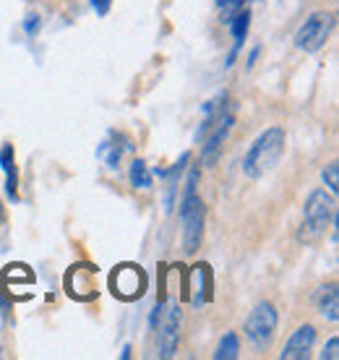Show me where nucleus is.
Here are the masks:
<instances>
[{"label": "nucleus", "instance_id": "f257e3e1", "mask_svg": "<svg viewBox=\"0 0 339 360\" xmlns=\"http://www.w3.org/2000/svg\"><path fill=\"white\" fill-rule=\"evenodd\" d=\"M285 144H287L285 128L279 126L267 128L264 134L256 136V141L250 144L248 154L243 157V172L250 180L264 178L267 172H271L279 165L282 154H285Z\"/></svg>", "mask_w": 339, "mask_h": 360}, {"label": "nucleus", "instance_id": "f03ea898", "mask_svg": "<svg viewBox=\"0 0 339 360\" xmlns=\"http://www.w3.org/2000/svg\"><path fill=\"white\" fill-rule=\"evenodd\" d=\"M334 212H337V198L329 196L326 191H313L311 196L305 198V207H303V230H300V240L305 243H313L319 240L326 227L334 222Z\"/></svg>", "mask_w": 339, "mask_h": 360}, {"label": "nucleus", "instance_id": "7ed1b4c3", "mask_svg": "<svg viewBox=\"0 0 339 360\" xmlns=\"http://www.w3.org/2000/svg\"><path fill=\"white\" fill-rule=\"evenodd\" d=\"M232 128H235V105L232 102H224L219 112L215 115L212 120V128L206 131V136L201 139V160L204 165L209 167H215L219 162V157H222V149L227 144V139H230Z\"/></svg>", "mask_w": 339, "mask_h": 360}, {"label": "nucleus", "instance_id": "20e7f679", "mask_svg": "<svg viewBox=\"0 0 339 360\" xmlns=\"http://www.w3.org/2000/svg\"><path fill=\"white\" fill-rule=\"evenodd\" d=\"M204 217L206 207L196 191H183L180 198V222H183V245L188 253L198 251L204 238Z\"/></svg>", "mask_w": 339, "mask_h": 360}, {"label": "nucleus", "instance_id": "39448f33", "mask_svg": "<svg viewBox=\"0 0 339 360\" xmlns=\"http://www.w3.org/2000/svg\"><path fill=\"white\" fill-rule=\"evenodd\" d=\"M334 24H337V18H334V13H329V11H316V13H311V16L300 24L298 34H295L298 50H303V53H319V50L326 45V39L331 37V32H334Z\"/></svg>", "mask_w": 339, "mask_h": 360}, {"label": "nucleus", "instance_id": "423d86ee", "mask_svg": "<svg viewBox=\"0 0 339 360\" xmlns=\"http://www.w3.org/2000/svg\"><path fill=\"white\" fill-rule=\"evenodd\" d=\"M279 324V314L274 303H259V306L250 311V316L245 319V337L250 340V345L256 350H267L271 340H274V332H277Z\"/></svg>", "mask_w": 339, "mask_h": 360}, {"label": "nucleus", "instance_id": "0eeeda50", "mask_svg": "<svg viewBox=\"0 0 339 360\" xmlns=\"http://www.w3.org/2000/svg\"><path fill=\"white\" fill-rule=\"evenodd\" d=\"M110 288H113L115 297H120L125 303H134L146 292V274L136 264H120L110 274Z\"/></svg>", "mask_w": 339, "mask_h": 360}, {"label": "nucleus", "instance_id": "6e6552de", "mask_svg": "<svg viewBox=\"0 0 339 360\" xmlns=\"http://www.w3.org/2000/svg\"><path fill=\"white\" fill-rule=\"evenodd\" d=\"M160 358H172L180 345V306L170 303L160 319Z\"/></svg>", "mask_w": 339, "mask_h": 360}, {"label": "nucleus", "instance_id": "1a4fd4ad", "mask_svg": "<svg viewBox=\"0 0 339 360\" xmlns=\"http://www.w3.org/2000/svg\"><path fill=\"white\" fill-rule=\"evenodd\" d=\"M65 288L68 295L76 300H94L97 297V285H94V269L89 266H71L65 274Z\"/></svg>", "mask_w": 339, "mask_h": 360}, {"label": "nucleus", "instance_id": "9d476101", "mask_svg": "<svg viewBox=\"0 0 339 360\" xmlns=\"http://www.w3.org/2000/svg\"><path fill=\"white\" fill-rule=\"evenodd\" d=\"M188 290H191V303H193V308H201L212 300V269H209V264H198V266L191 269Z\"/></svg>", "mask_w": 339, "mask_h": 360}, {"label": "nucleus", "instance_id": "9b49d317", "mask_svg": "<svg viewBox=\"0 0 339 360\" xmlns=\"http://www.w3.org/2000/svg\"><path fill=\"white\" fill-rule=\"evenodd\" d=\"M313 345H316V329H313L311 324H305L287 340L285 350H282L279 358L282 360H305L308 355H311Z\"/></svg>", "mask_w": 339, "mask_h": 360}, {"label": "nucleus", "instance_id": "f8f14e48", "mask_svg": "<svg viewBox=\"0 0 339 360\" xmlns=\"http://www.w3.org/2000/svg\"><path fill=\"white\" fill-rule=\"evenodd\" d=\"M230 24V32H232V53H230V58H227V68H232L235 65V60H238V55H241V50H243V42H245V37H248V29H250V8L245 6L243 11H238L235 16L227 21Z\"/></svg>", "mask_w": 339, "mask_h": 360}, {"label": "nucleus", "instance_id": "ddd939ff", "mask_svg": "<svg viewBox=\"0 0 339 360\" xmlns=\"http://www.w3.org/2000/svg\"><path fill=\"white\" fill-rule=\"evenodd\" d=\"M188 162H191V152H183L180 154V160L170 170H165V175H162V180H165V186H167V191H165V209L167 212H172V207H175V198H178V186H180V175H183V170L188 167Z\"/></svg>", "mask_w": 339, "mask_h": 360}, {"label": "nucleus", "instance_id": "4468645a", "mask_svg": "<svg viewBox=\"0 0 339 360\" xmlns=\"http://www.w3.org/2000/svg\"><path fill=\"white\" fill-rule=\"evenodd\" d=\"M0 170L6 172V196L11 201H18V167L11 144H3V149H0Z\"/></svg>", "mask_w": 339, "mask_h": 360}, {"label": "nucleus", "instance_id": "2eb2a0df", "mask_svg": "<svg viewBox=\"0 0 339 360\" xmlns=\"http://www.w3.org/2000/svg\"><path fill=\"white\" fill-rule=\"evenodd\" d=\"M131 149H134L131 139H125V144H117V134L113 131L108 141H102V146L97 149V157L108 162L110 170H117V167H120V160H123V152H131Z\"/></svg>", "mask_w": 339, "mask_h": 360}, {"label": "nucleus", "instance_id": "dca6fc26", "mask_svg": "<svg viewBox=\"0 0 339 360\" xmlns=\"http://www.w3.org/2000/svg\"><path fill=\"white\" fill-rule=\"evenodd\" d=\"M319 311H321L324 319L339 321V290L334 282L321 288V292H319Z\"/></svg>", "mask_w": 339, "mask_h": 360}, {"label": "nucleus", "instance_id": "f3484780", "mask_svg": "<svg viewBox=\"0 0 339 360\" xmlns=\"http://www.w3.org/2000/svg\"><path fill=\"white\" fill-rule=\"evenodd\" d=\"M241 355V337L235 332H227L219 340V347H217V352H215V358L217 360H235Z\"/></svg>", "mask_w": 339, "mask_h": 360}, {"label": "nucleus", "instance_id": "a211bd4d", "mask_svg": "<svg viewBox=\"0 0 339 360\" xmlns=\"http://www.w3.org/2000/svg\"><path fill=\"white\" fill-rule=\"evenodd\" d=\"M152 170L146 167V162L143 160H134V165H131V186L134 188H141V191H149L152 188Z\"/></svg>", "mask_w": 339, "mask_h": 360}, {"label": "nucleus", "instance_id": "6ab92c4d", "mask_svg": "<svg viewBox=\"0 0 339 360\" xmlns=\"http://www.w3.org/2000/svg\"><path fill=\"white\" fill-rule=\"evenodd\" d=\"M321 178H324V183L329 186L331 196H337V193H339V162H337V160L324 167Z\"/></svg>", "mask_w": 339, "mask_h": 360}, {"label": "nucleus", "instance_id": "aec40b11", "mask_svg": "<svg viewBox=\"0 0 339 360\" xmlns=\"http://www.w3.org/2000/svg\"><path fill=\"white\" fill-rule=\"evenodd\" d=\"M39 29H42V18H39V13H29V16L24 18V32H27V37H37L39 34Z\"/></svg>", "mask_w": 339, "mask_h": 360}, {"label": "nucleus", "instance_id": "412c9836", "mask_svg": "<svg viewBox=\"0 0 339 360\" xmlns=\"http://www.w3.org/2000/svg\"><path fill=\"white\" fill-rule=\"evenodd\" d=\"M339 337H331L329 342H326V347H324V352H321V358L324 360H337L339 358Z\"/></svg>", "mask_w": 339, "mask_h": 360}, {"label": "nucleus", "instance_id": "4be33fe9", "mask_svg": "<svg viewBox=\"0 0 339 360\" xmlns=\"http://www.w3.org/2000/svg\"><path fill=\"white\" fill-rule=\"evenodd\" d=\"M89 6L94 8L97 16H108L110 8H113V0H89Z\"/></svg>", "mask_w": 339, "mask_h": 360}, {"label": "nucleus", "instance_id": "5701e85b", "mask_svg": "<svg viewBox=\"0 0 339 360\" xmlns=\"http://www.w3.org/2000/svg\"><path fill=\"white\" fill-rule=\"evenodd\" d=\"M259 55H261V45H256L253 50L248 53V68H253L256 65V60H259Z\"/></svg>", "mask_w": 339, "mask_h": 360}, {"label": "nucleus", "instance_id": "b1692460", "mask_svg": "<svg viewBox=\"0 0 339 360\" xmlns=\"http://www.w3.org/2000/svg\"><path fill=\"white\" fill-rule=\"evenodd\" d=\"M120 358H123V360H128V358H131V345H125V347H123V352H120Z\"/></svg>", "mask_w": 339, "mask_h": 360}]
</instances>
